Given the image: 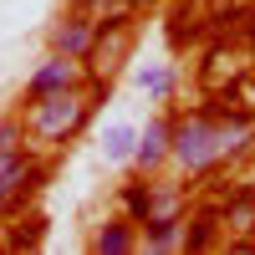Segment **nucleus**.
<instances>
[{
	"mask_svg": "<svg viewBox=\"0 0 255 255\" xmlns=\"http://www.w3.org/2000/svg\"><path fill=\"white\" fill-rule=\"evenodd\" d=\"M123 5H128V10H143V5H153V0H123Z\"/></svg>",
	"mask_w": 255,
	"mask_h": 255,
	"instance_id": "14",
	"label": "nucleus"
},
{
	"mask_svg": "<svg viewBox=\"0 0 255 255\" xmlns=\"http://www.w3.org/2000/svg\"><path fill=\"white\" fill-rule=\"evenodd\" d=\"M92 46H97V20H92L87 10H72V15L51 31V51H61V56L87 61V56H92Z\"/></svg>",
	"mask_w": 255,
	"mask_h": 255,
	"instance_id": "5",
	"label": "nucleus"
},
{
	"mask_svg": "<svg viewBox=\"0 0 255 255\" xmlns=\"http://www.w3.org/2000/svg\"><path fill=\"white\" fill-rule=\"evenodd\" d=\"M215 235H220V220H215V215H194V220H184L179 250H209V245H215Z\"/></svg>",
	"mask_w": 255,
	"mask_h": 255,
	"instance_id": "10",
	"label": "nucleus"
},
{
	"mask_svg": "<svg viewBox=\"0 0 255 255\" xmlns=\"http://www.w3.org/2000/svg\"><path fill=\"white\" fill-rule=\"evenodd\" d=\"M250 138V118L230 108H204L194 118H184L168 138V158L189 174H209L215 163H225L235 148Z\"/></svg>",
	"mask_w": 255,
	"mask_h": 255,
	"instance_id": "1",
	"label": "nucleus"
},
{
	"mask_svg": "<svg viewBox=\"0 0 255 255\" xmlns=\"http://www.w3.org/2000/svg\"><path fill=\"white\" fill-rule=\"evenodd\" d=\"M41 179H46V168L31 158V148H20V153H0V220L15 215L20 199H31Z\"/></svg>",
	"mask_w": 255,
	"mask_h": 255,
	"instance_id": "3",
	"label": "nucleus"
},
{
	"mask_svg": "<svg viewBox=\"0 0 255 255\" xmlns=\"http://www.w3.org/2000/svg\"><path fill=\"white\" fill-rule=\"evenodd\" d=\"M92 250H97V255H128V250H138V225L128 220V215L108 220V225L97 230V240H92Z\"/></svg>",
	"mask_w": 255,
	"mask_h": 255,
	"instance_id": "7",
	"label": "nucleus"
},
{
	"mask_svg": "<svg viewBox=\"0 0 255 255\" xmlns=\"http://www.w3.org/2000/svg\"><path fill=\"white\" fill-rule=\"evenodd\" d=\"M168 138H174V123H168V118H153V123H148L143 133H138L133 158H138V168H143V174H153V168L168 158Z\"/></svg>",
	"mask_w": 255,
	"mask_h": 255,
	"instance_id": "6",
	"label": "nucleus"
},
{
	"mask_svg": "<svg viewBox=\"0 0 255 255\" xmlns=\"http://www.w3.org/2000/svg\"><path fill=\"white\" fill-rule=\"evenodd\" d=\"M102 92V82H92V92L67 87V92H51V97H36L26 102V138H36L41 148H61L67 138H77L92 118V97Z\"/></svg>",
	"mask_w": 255,
	"mask_h": 255,
	"instance_id": "2",
	"label": "nucleus"
},
{
	"mask_svg": "<svg viewBox=\"0 0 255 255\" xmlns=\"http://www.w3.org/2000/svg\"><path fill=\"white\" fill-rule=\"evenodd\" d=\"M184 240V215H148L143 220V245L148 250H179Z\"/></svg>",
	"mask_w": 255,
	"mask_h": 255,
	"instance_id": "8",
	"label": "nucleus"
},
{
	"mask_svg": "<svg viewBox=\"0 0 255 255\" xmlns=\"http://www.w3.org/2000/svg\"><path fill=\"white\" fill-rule=\"evenodd\" d=\"M82 61L77 56H61V51H51L41 67L31 72V82H26V97L20 102H36V97H51V92H67V87H82Z\"/></svg>",
	"mask_w": 255,
	"mask_h": 255,
	"instance_id": "4",
	"label": "nucleus"
},
{
	"mask_svg": "<svg viewBox=\"0 0 255 255\" xmlns=\"http://www.w3.org/2000/svg\"><path fill=\"white\" fill-rule=\"evenodd\" d=\"M20 148H26V123L0 118V153H20Z\"/></svg>",
	"mask_w": 255,
	"mask_h": 255,
	"instance_id": "12",
	"label": "nucleus"
},
{
	"mask_svg": "<svg viewBox=\"0 0 255 255\" xmlns=\"http://www.w3.org/2000/svg\"><path fill=\"white\" fill-rule=\"evenodd\" d=\"M133 143H138V133L128 123H113L108 133H102V153H108V163H123V158H133Z\"/></svg>",
	"mask_w": 255,
	"mask_h": 255,
	"instance_id": "11",
	"label": "nucleus"
},
{
	"mask_svg": "<svg viewBox=\"0 0 255 255\" xmlns=\"http://www.w3.org/2000/svg\"><path fill=\"white\" fill-rule=\"evenodd\" d=\"M250 36H255V10H250Z\"/></svg>",
	"mask_w": 255,
	"mask_h": 255,
	"instance_id": "15",
	"label": "nucleus"
},
{
	"mask_svg": "<svg viewBox=\"0 0 255 255\" xmlns=\"http://www.w3.org/2000/svg\"><path fill=\"white\" fill-rule=\"evenodd\" d=\"M138 82H143V92H153V97H163L168 87H174V72H168V67H148V72H143Z\"/></svg>",
	"mask_w": 255,
	"mask_h": 255,
	"instance_id": "13",
	"label": "nucleus"
},
{
	"mask_svg": "<svg viewBox=\"0 0 255 255\" xmlns=\"http://www.w3.org/2000/svg\"><path fill=\"white\" fill-rule=\"evenodd\" d=\"M153 199H158V184H148V179H133L123 189V209H128V220L143 225L148 215H153Z\"/></svg>",
	"mask_w": 255,
	"mask_h": 255,
	"instance_id": "9",
	"label": "nucleus"
}]
</instances>
